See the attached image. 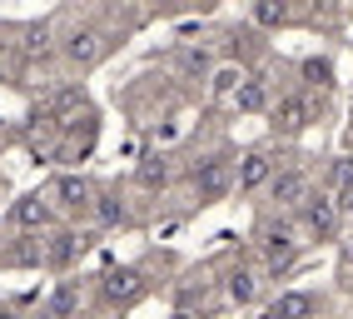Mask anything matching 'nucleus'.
<instances>
[{
    "instance_id": "obj_1",
    "label": "nucleus",
    "mask_w": 353,
    "mask_h": 319,
    "mask_svg": "<svg viewBox=\"0 0 353 319\" xmlns=\"http://www.w3.org/2000/svg\"><path fill=\"white\" fill-rule=\"evenodd\" d=\"M299 264V230L289 220H264L259 224V275L284 280Z\"/></svg>"
},
{
    "instance_id": "obj_2",
    "label": "nucleus",
    "mask_w": 353,
    "mask_h": 319,
    "mask_svg": "<svg viewBox=\"0 0 353 319\" xmlns=\"http://www.w3.org/2000/svg\"><path fill=\"white\" fill-rule=\"evenodd\" d=\"M299 230L319 240V244H334L343 230V210H339V195L334 190H314L309 200L299 204Z\"/></svg>"
},
{
    "instance_id": "obj_3",
    "label": "nucleus",
    "mask_w": 353,
    "mask_h": 319,
    "mask_svg": "<svg viewBox=\"0 0 353 319\" xmlns=\"http://www.w3.org/2000/svg\"><path fill=\"white\" fill-rule=\"evenodd\" d=\"M95 195H100L95 180L60 175L55 190H50V204H55V215H65V220H95Z\"/></svg>"
},
{
    "instance_id": "obj_4",
    "label": "nucleus",
    "mask_w": 353,
    "mask_h": 319,
    "mask_svg": "<svg viewBox=\"0 0 353 319\" xmlns=\"http://www.w3.org/2000/svg\"><path fill=\"white\" fill-rule=\"evenodd\" d=\"M190 190L199 204H219L234 190V160L229 155H204L199 165L190 170Z\"/></svg>"
},
{
    "instance_id": "obj_5",
    "label": "nucleus",
    "mask_w": 353,
    "mask_h": 319,
    "mask_svg": "<svg viewBox=\"0 0 353 319\" xmlns=\"http://www.w3.org/2000/svg\"><path fill=\"white\" fill-rule=\"evenodd\" d=\"M269 125L279 130V135H303L314 125V100L303 95V90H289V95H279L274 105H269Z\"/></svg>"
},
{
    "instance_id": "obj_6",
    "label": "nucleus",
    "mask_w": 353,
    "mask_h": 319,
    "mask_svg": "<svg viewBox=\"0 0 353 319\" xmlns=\"http://www.w3.org/2000/svg\"><path fill=\"white\" fill-rule=\"evenodd\" d=\"M145 300V280H139V269H105L100 275V304H110V309H130V304H139Z\"/></svg>"
},
{
    "instance_id": "obj_7",
    "label": "nucleus",
    "mask_w": 353,
    "mask_h": 319,
    "mask_svg": "<svg viewBox=\"0 0 353 319\" xmlns=\"http://www.w3.org/2000/svg\"><path fill=\"white\" fill-rule=\"evenodd\" d=\"M279 175V160L269 150H249L239 165H234V185H239V195H254V190H269Z\"/></svg>"
},
{
    "instance_id": "obj_8",
    "label": "nucleus",
    "mask_w": 353,
    "mask_h": 319,
    "mask_svg": "<svg viewBox=\"0 0 353 319\" xmlns=\"http://www.w3.org/2000/svg\"><path fill=\"white\" fill-rule=\"evenodd\" d=\"M85 244H90V240H85L80 230H70V224H65V230H50V235L40 240V260L50 264V269H70V264L85 255Z\"/></svg>"
},
{
    "instance_id": "obj_9",
    "label": "nucleus",
    "mask_w": 353,
    "mask_h": 319,
    "mask_svg": "<svg viewBox=\"0 0 353 319\" xmlns=\"http://www.w3.org/2000/svg\"><path fill=\"white\" fill-rule=\"evenodd\" d=\"M269 195H274L279 210H299V204L314 195V180H309V170H299V165H279Z\"/></svg>"
},
{
    "instance_id": "obj_10",
    "label": "nucleus",
    "mask_w": 353,
    "mask_h": 319,
    "mask_svg": "<svg viewBox=\"0 0 353 319\" xmlns=\"http://www.w3.org/2000/svg\"><path fill=\"white\" fill-rule=\"evenodd\" d=\"M319 309H323L319 294H309V289H284V294L264 309V319H319Z\"/></svg>"
},
{
    "instance_id": "obj_11",
    "label": "nucleus",
    "mask_w": 353,
    "mask_h": 319,
    "mask_svg": "<svg viewBox=\"0 0 353 319\" xmlns=\"http://www.w3.org/2000/svg\"><path fill=\"white\" fill-rule=\"evenodd\" d=\"M15 224L20 230H55V204L50 195H26L15 204Z\"/></svg>"
},
{
    "instance_id": "obj_12",
    "label": "nucleus",
    "mask_w": 353,
    "mask_h": 319,
    "mask_svg": "<svg viewBox=\"0 0 353 319\" xmlns=\"http://www.w3.org/2000/svg\"><path fill=\"white\" fill-rule=\"evenodd\" d=\"M224 294H229L234 304H254L259 300V269L254 264H234L229 280H224Z\"/></svg>"
},
{
    "instance_id": "obj_13",
    "label": "nucleus",
    "mask_w": 353,
    "mask_h": 319,
    "mask_svg": "<svg viewBox=\"0 0 353 319\" xmlns=\"http://www.w3.org/2000/svg\"><path fill=\"white\" fill-rule=\"evenodd\" d=\"M65 60L70 65H95L100 60V30H70L65 35Z\"/></svg>"
},
{
    "instance_id": "obj_14",
    "label": "nucleus",
    "mask_w": 353,
    "mask_h": 319,
    "mask_svg": "<svg viewBox=\"0 0 353 319\" xmlns=\"http://www.w3.org/2000/svg\"><path fill=\"white\" fill-rule=\"evenodd\" d=\"M274 100H269V85L259 80V75H244V85H239V95H234V110L239 115H259V110H269Z\"/></svg>"
},
{
    "instance_id": "obj_15",
    "label": "nucleus",
    "mask_w": 353,
    "mask_h": 319,
    "mask_svg": "<svg viewBox=\"0 0 353 319\" xmlns=\"http://www.w3.org/2000/svg\"><path fill=\"white\" fill-rule=\"evenodd\" d=\"M75 309H80V280H65L45 304V319H75Z\"/></svg>"
},
{
    "instance_id": "obj_16",
    "label": "nucleus",
    "mask_w": 353,
    "mask_h": 319,
    "mask_svg": "<svg viewBox=\"0 0 353 319\" xmlns=\"http://www.w3.org/2000/svg\"><path fill=\"white\" fill-rule=\"evenodd\" d=\"M95 220L110 230V224H125V220H130V210H125V200L114 195V190H100V195H95Z\"/></svg>"
},
{
    "instance_id": "obj_17",
    "label": "nucleus",
    "mask_w": 353,
    "mask_h": 319,
    "mask_svg": "<svg viewBox=\"0 0 353 319\" xmlns=\"http://www.w3.org/2000/svg\"><path fill=\"white\" fill-rule=\"evenodd\" d=\"M139 185H145V190H164V185H170V165H164L159 155H150L145 165H139Z\"/></svg>"
},
{
    "instance_id": "obj_18",
    "label": "nucleus",
    "mask_w": 353,
    "mask_h": 319,
    "mask_svg": "<svg viewBox=\"0 0 353 319\" xmlns=\"http://www.w3.org/2000/svg\"><path fill=\"white\" fill-rule=\"evenodd\" d=\"M239 85H244V70H219V75H214V100H219V105H234Z\"/></svg>"
},
{
    "instance_id": "obj_19",
    "label": "nucleus",
    "mask_w": 353,
    "mask_h": 319,
    "mask_svg": "<svg viewBox=\"0 0 353 319\" xmlns=\"http://www.w3.org/2000/svg\"><path fill=\"white\" fill-rule=\"evenodd\" d=\"M303 75H309V85L328 90V85H334V65H328V60H319V55H309V60H303Z\"/></svg>"
},
{
    "instance_id": "obj_20",
    "label": "nucleus",
    "mask_w": 353,
    "mask_h": 319,
    "mask_svg": "<svg viewBox=\"0 0 353 319\" xmlns=\"http://www.w3.org/2000/svg\"><path fill=\"white\" fill-rule=\"evenodd\" d=\"M179 70L184 75H209V50H194V45H190V50H179Z\"/></svg>"
},
{
    "instance_id": "obj_21",
    "label": "nucleus",
    "mask_w": 353,
    "mask_h": 319,
    "mask_svg": "<svg viewBox=\"0 0 353 319\" xmlns=\"http://www.w3.org/2000/svg\"><path fill=\"white\" fill-rule=\"evenodd\" d=\"M259 26H289V6H254Z\"/></svg>"
},
{
    "instance_id": "obj_22",
    "label": "nucleus",
    "mask_w": 353,
    "mask_h": 319,
    "mask_svg": "<svg viewBox=\"0 0 353 319\" xmlns=\"http://www.w3.org/2000/svg\"><path fill=\"white\" fill-rule=\"evenodd\" d=\"M339 210H343V220H353V190H343V195H339Z\"/></svg>"
},
{
    "instance_id": "obj_23",
    "label": "nucleus",
    "mask_w": 353,
    "mask_h": 319,
    "mask_svg": "<svg viewBox=\"0 0 353 319\" xmlns=\"http://www.w3.org/2000/svg\"><path fill=\"white\" fill-rule=\"evenodd\" d=\"M170 319H199V314H190V309H179V314H170Z\"/></svg>"
},
{
    "instance_id": "obj_24",
    "label": "nucleus",
    "mask_w": 353,
    "mask_h": 319,
    "mask_svg": "<svg viewBox=\"0 0 353 319\" xmlns=\"http://www.w3.org/2000/svg\"><path fill=\"white\" fill-rule=\"evenodd\" d=\"M348 269H353V240H348Z\"/></svg>"
}]
</instances>
